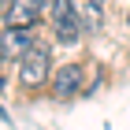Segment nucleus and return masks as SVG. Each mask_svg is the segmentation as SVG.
I'll use <instances>...</instances> for the list:
<instances>
[{
  "instance_id": "nucleus-1",
  "label": "nucleus",
  "mask_w": 130,
  "mask_h": 130,
  "mask_svg": "<svg viewBox=\"0 0 130 130\" xmlns=\"http://www.w3.org/2000/svg\"><path fill=\"white\" fill-rule=\"evenodd\" d=\"M48 78H52V56L37 41L30 52L19 56V82L26 86V89H41V86H48Z\"/></svg>"
},
{
  "instance_id": "nucleus-2",
  "label": "nucleus",
  "mask_w": 130,
  "mask_h": 130,
  "mask_svg": "<svg viewBox=\"0 0 130 130\" xmlns=\"http://www.w3.org/2000/svg\"><path fill=\"white\" fill-rule=\"evenodd\" d=\"M48 22H52V37L60 45H78L82 41V26L71 11V0H48Z\"/></svg>"
},
{
  "instance_id": "nucleus-3",
  "label": "nucleus",
  "mask_w": 130,
  "mask_h": 130,
  "mask_svg": "<svg viewBox=\"0 0 130 130\" xmlns=\"http://www.w3.org/2000/svg\"><path fill=\"white\" fill-rule=\"evenodd\" d=\"M52 97H60V100H71V97H78L82 89H86V67L82 63H63V67L52 71Z\"/></svg>"
},
{
  "instance_id": "nucleus-4",
  "label": "nucleus",
  "mask_w": 130,
  "mask_h": 130,
  "mask_svg": "<svg viewBox=\"0 0 130 130\" xmlns=\"http://www.w3.org/2000/svg\"><path fill=\"white\" fill-rule=\"evenodd\" d=\"M34 45H37L34 26H4V30H0V56H4V60H15V63H19V56L30 52Z\"/></svg>"
},
{
  "instance_id": "nucleus-5",
  "label": "nucleus",
  "mask_w": 130,
  "mask_h": 130,
  "mask_svg": "<svg viewBox=\"0 0 130 130\" xmlns=\"http://www.w3.org/2000/svg\"><path fill=\"white\" fill-rule=\"evenodd\" d=\"M45 4L48 0H8L4 19L8 26H37V19L45 15Z\"/></svg>"
},
{
  "instance_id": "nucleus-6",
  "label": "nucleus",
  "mask_w": 130,
  "mask_h": 130,
  "mask_svg": "<svg viewBox=\"0 0 130 130\" xmlns=\"http://www.w3.org/2000/svg\"><path fill=\"white\" fill-rule=\"evenodd\" d=\"M71 11H74L82 34H97L104 26V0H71Z\"/></svg>"
},
{
  "instance_id": "nucleus-7",
  "label": "nucleus",
  "mask_w": 130,
  "mask_h": 130,
  "mask_svg": "<svg viewBox=\"0 0 130 130\" xmlns=\"http://www.w3.org/2000/svg\"><path fill=\"white\" fill-rule=\"evenodd\" d=\"M126 26H130V15H126Z\"/></svg>"
},
{
  "instance_id": "nucleus-8",
  "label": "nucleus",
  "mask_w": 130,
  "mask_h": 130,
  "mask_svg": "<svg viewBox=\"0 0 130 130\" xmlns=\"http://www.w3.org/2000/svg\"><path fill=\"white\" fill-rule=\"evenodd\" d=\"M0 60H4V56H0Z\"/></svg>"
}]
</instances>
